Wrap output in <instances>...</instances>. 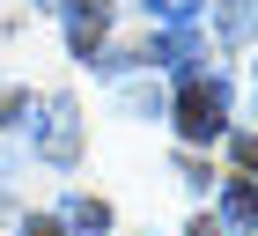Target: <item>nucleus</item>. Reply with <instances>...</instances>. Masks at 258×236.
Masks as SVG:
<instances>
[{
    "mask_svg": "<svg viewBox=\"0 0 258 236\" xmlns=\"http://www.w3.org/2000/svg\"><path fill=\"white\" fill-rule=\"evenodd\" d=\"M221 214L243 221V229H258V185H251V177H236V185L221 192Z\"/></svg>",
    "mask_w": 258,
    "mask_h": 236,
    "instance_id": "5",
    "label": "nucleus"
},
{
    "mask_svg": "<svg viewBox=\"0 0 258 236\" xmlns=\"http://www.w3.org/2000/svg\"><path fill=\"white\" fill-rule=\"evenodd\" d=\"M103 22H111V0H67V37H74V52H81V59H96Z\"/></svg>",
    "mask_w": 258,
    "mask_h": 236,
    "instance_id": "3",
    "label": "nucleus"
},
{
    "mask_svg": "<svg viewBox=\"0 0 258 236\" xmlns=\"http://www.w3.org/2000/svg\"><path fill=\"white\" fill-rule=\"evenodd\" d=\"M148 59H162V67H184V74H192V67H199V37H192V30H170L162 44H148Z\"/></svg>",
    "mask_w": 258,
    "mask_h": 236,
    "instance_id": "4",
    "label": "nucleus"
},
{
    "mask_svg": "<svg viewBox=\"0 0 258 236\" xmlns=\"http://www.w3.org/2000/svg\"><path fill=\"white\" fill-rule=\"evenodd\" d=\"M37 148H44L52 162H74V155H81V111H74L67 96L44 103V118H37Z\"/></svg>",
    "mask_w": 258,
    "mask_h": 236,
    "instance_id": "2",
    "label": "nucleus"
},
{
    "mask_svg": "<svg viewBox=\"0 0 258 236\" xmlns=\"http://www.w3.org/2000/svg\"><path fill=\"white\" fill-rule=\"evenodd\" d=\"M184 236H229V229H221V221H192Z\"/></svg>",
    "mask_w": 258,
    "mask_h": 236,
    "instance_id": "11",
    "label": "nucleus"
},
{
    "mask_svg": "<svg viewBox=\"0 0 258 236\" xmlns=\"http://www.w3.org/2000/svg\"><path fill=\"white\" fill-rule=\"evenodd\" d=\"M22 236H59V221H44V214H37V221H22Z\"/></svg>",
    "mask_w": 258,
    "mask_h": 236,
    "instance_id": "10",
    "label": "nucleus"
},
{
    "mask_svg": "<svg viewBox=\"0 0 258 236\" xmlns=\"http://www.w3.org/2000/svg\"><path fill=\"white\" fill-rule=\"evenodd\" d=\"M251 22H258V0H229L221 8V37H251Z\"/></svg>",
    "mask_w": 258,
    "mask_h": 236,
    "instance_id": "7",
    "label": "nucleus"
},
{
    "mask_svg": "<svg viewBox=\"0 0 258 236\" xmlns=\"http://www.w3.org/2000/svg\"><path fill=\"white\" fill-rule=\"evenodd\" d=\"M67 221L89 229V236H103V229H111V207H103V199H67Z\"/></svg>",
    "mask_w": 258,
    "mask_h": 236,
    "instance_id": "6",
    "label": "nucleus"
},
{
    "mask_svg": "<svg viewBox=\"0 0 258 236\" xmlns=\"http://www.w3.org/2000/svg\"><path fill=\"white\" fill-rule=\"evenodd\" d=\"M236 162H243V170L258 177V133H243V140H236Z\"/></svg>",
    "mask_w": 258,
    "mask_h": 236,
    "instance_id": "9",
    "label": "nucleus"
},
{
    "mask_svg": "<svg viewBox=\"0 0 258 236\" xmlns=\"http://www.w3.org/2000/svg\"><path fill=\"white\" fill-rule=\"evenodd\" d=\"M148 15H162V22H177V30H184V22L199 15V0H148Z\"/></svg>",
    "mask_w": 258,
    "mask_h": 236,
    "instance_id": "8",
    "label": "nucleus"
},
{
    "mask_svg": "<svg viewBox=\"0 0 258 236\" xmlns=\"http://www.w3.org/2000/svg\"><path fill=\"white\" fill-rule=\"evenodd\" d=\"M177 126H184V140H214L229 126V81L221 74H192L177 89Z\"/></svg>",
    "mask_w": 258,
    "mask_h": 236,
    "instance_id": "1",
    "label": "nucleus"
}]
</instances>
